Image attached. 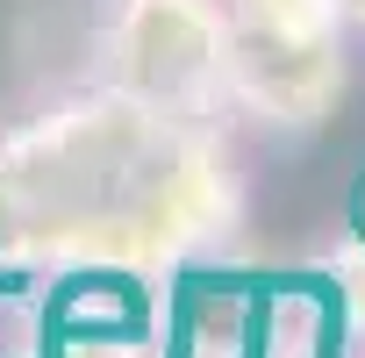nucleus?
Here are the masks:
<instances>
[{
	"label": "nucleus",
	"mask_w": 365,
	"mask_h": 358,
	"mask_svg": "<svg viewBox=\"0 0 365 358\" xmlns=\"http://www.w3.org/2000/svg\"><path fill=\"white\" fill-rule=\"evenodd\" d=\"M336 8H344V22H351V29H365V0H336Z\"/></svg>",
	"instance_id": "20e7f679"
},
{
	"label": "nucleus",
	"mask_w": 365,
	"mask_h": 358,
	"mask_svg": "<svg viewBox=\"0 0 365 358\" xmlns=\"http://www.w3.org/2000/svg\"><path fill=\"white\" fill-rule=\"evenodd\" d=\"M336 0H230V108L265 129H322L351 86Z\"/></svg>",
	"instance_id": "f03ea898"
},
{
	"label": "nucleus",
	"mask_w": 365,
	"mask_h": 358,
	"mask_svg": "<svg viewBox=\"0 0 365 358\" xmlns=\"http://www.w3.org/2000/svg\"><path fill=\"white\" fill-rule=\"evenodd\" d=\"M93 86L165 122L222 115L230 108V0H101Z\"/></svg>",
	"instance_id": "f257e3e1"
},
{
	"label": "nucleus",
	"mask_w": 365,
	"mask_h": 358,
	"mask_svg": "<svg viewBox=\"0 0 365 358\" xmlns=\"http://www.w3.org/2000/svg\"><path fill=\"white\" fill-rule=\"evenodd\" d=\"M336 287H344V301H351V322H358V337H365V244H351V251L336 258Z\"/></svg>",
	"instance_id": "7ed1b4c3"
}]
</instances>
